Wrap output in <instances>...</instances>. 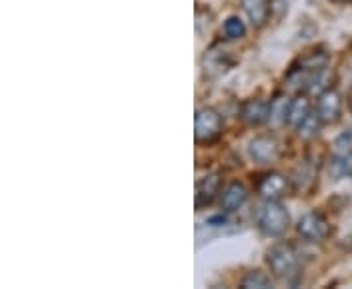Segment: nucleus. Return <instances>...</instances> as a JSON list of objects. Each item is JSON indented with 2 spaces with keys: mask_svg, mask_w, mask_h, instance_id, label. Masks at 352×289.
Returning a JSON list of instances; mask_svg holds the SVG:
<instances>
[{
  "mask_svg": "<svg viewBox=\"0 0 352 289\" xmlns=\"http://www.w3.org/2000/svg\"><path fill=\"white\" fill-rule=\"evenodd\" d=\"M266 264L270 268V274L280 279L292 284L300 277L302 262L300 254L289 242H276L266 251Z\"/></svg>",
  "mask_w": 352,
  "mask_h": 289,
  "instance_id": "f257e3e1",
  "label": "nucleus"
},
{
  "mask_svg": "<svg viewBox=\"0 0 352 289\" xmlns=\"http://www.w3.org/2000/svg\"><path fill=\"white\" fill-rule=\"evenodd\" d=\"M289 223L292 219L288 209L280 201H264V205L256 213V227L264 237H282L289 229Z\"/></svg>",
  "mask_w": 352,
  "mask_h": 289,
  "instance_id": "f03ea898",
  "label": "nucleus"
},
{
  "mask_svg": "<svg viewBox=\"0 0 352 289\" xmlns=\"http://www.w3.org/2000/svg\"><path fill=\"white\" fill-rule=\"evenodd\" d=\"M223 131L221 113L215 108H200L194 115V141L196 145H212Z\"/></svg>",
  "mask_w": 352,
  "mask_h": 289,
  "instance_id": "7ed1b4c3",
  "label": "nucleus"
},
{
  "mask_svg": "<svg viewBox=\"0 0 352 289\" xmlns=\"http://www.w3.org/2000/svg\"><path fill=\"white\" fill-rule=\"evenodd\" d=\"M296 231L307 242H325L331 235V225H329V221L323 213L307 211L300 217Z\"/></svg>",
  "mask_w": 352,
  "mask_h": 289,
  "instance_id": "20e7f679",
  "label": "nucleus"
},
{
  "mask_svg": "<svg viewBox=\"0 0 352 289\" xmlns=\"http://www.w3.org/2000/svg\"><path fill=\"white\" fill-rule=\"evenodd\" d=\"M315 112L319 115V119L323 122V126L339 124L340 117H342V96L335 89L323 90L317 98Z\"/></svg>",
  "mask_w": 352,
  "mask_h": 289,
  "instance_id": "39448f33",
  "label": "nucleus"
},
{
  "mask_svg": "<svg viewBox=\"0 0 352 289\" xmlns=\"http://www.w3.org/2000/svg\"><path fill=\"white\" fill-rule=\"evenodd\" d=\"M288 178L280 172H266L256 180V192L264 201H280L288 194Z\"/></svg>",
  "mask_w": 352,
  "mask_h": 289,
  "instance_id": "423d86ee",
  "label": "nucleus"
},
{
  "mask_svg": "<svg viewBox=\"0 0 352 289\" xmlns=\"http://www.w3.org/2000/svg\"><path fill=\"white\" fill-rule=\"evenodd\" d=\"M249 157L258 164L276 163L278 157H280L278 139L274 135H256L249 143Z\"/></svg>",
  "mask_w": 352,
  "mask_h": 289,
  "instance_id": "0eeeda50",
  "label": "nucleus"
},
{
  "mask_svg": "<svg viewBox=\"0 0 352 289\" xmlns=\"http://www.w3.org/2000/svg\"><path fill=\"white\" fill-rule=\"evenodd\" d=\"M239 117L243 124L249 127L264 126L266 122H270V102L263 98H249L241 104Z\"/></svg>",
  "mask_w": 352,
  "mask_h": 289,
  "instance_id": "6e6552de",
  "label": "nucleus"
},
{
  "mask_svg": "<svg viewBox=\"0 0 352 289\" xmlns=\"http://www.w3.org/2000/svg\"><path fill=\"white\" fill-rule=\"evenodd\" d=\"M221 194V176L208 174L196 182V209H204L212 205L214 200Z\"/></svg>",
  "mask_w": 352,
  "mask_h": 289,
  "instance_id": "1a4fd4ad",
  "label": "nucleus"
},
{
  "mask_svg": "<svg viewBox=\"0 0 352 289\" xmlns=\"http://www.w3.org/2000/svg\"><path fill=\"white\" fill-rule=\"evenodd\" d=\"M249 200V189L245 188V184L241 182H231L227 184L223 192H221V200L219 205L223 209V213H235Z\"/></svg>",
  "mask_w": 352,
  "mask_h": 289,
  "instance_id": "9d476101",
  "label": "nucleus"
},
{
  "mask_svg": "<svg viewBox=\"0 0 352 289\" xmlns=\"http://www.w3.org/2000/svg\"><path fill=\"white\" fill-rule=\"evenodd\" d=\"M243 10L254 27H263L270 16V0H243Z\"/></svg>",
  "mask_w": 352,
  "mask_h": 289,
  "instance_id": "9b49d317",
  "label": "nucleus"
},
{
  "mask_svg": "<svg viewBox=\"0 0 352 289\" xmlns=\"http://www.w3.org/2000/svg\"><path fill=\"white\" fill-rule=\"evenodd\" d=\"M231 65H233V59H229L226 51H210L204 57V71L208 76L223 75Z\"/></svg>",
  "mask_w": 352,
  "mask_h": 289,
  "instance_id": "f8f14e48",
  "label": "nucleus"
},
{
  "mask_svg": "<svg viewBox=\"0 0 352 289\" xmlns=\"http://www.w3.org/2000/svg\"><path fill=\"white\" fill-rule=\"evenodd\" d=\"M309 113H314L311 112V102H309V98H307L305 94H300L296 100H292V104H289L288 126H292L296 129Z\"/></svg>",
  "mask_w": 352,
  "mask_h": 289,
  "instance_id": "ddd939ff",
  "label": "nucleus"
},
{
  "mask_svg": "<svg viewBox=\"0 0 352 289\" xmlns=\"http://www.w3.org/2000/svg\"><path fill=\"white\" fill-rule=\"evenodd\" d=\"M289 104L292 100H288L286 96H280V94L270 102V124H274L276 127L288 124Z\"/></svg>",
  "mask_w": 352,
  "mask_h": 289,
  "instance_id": "4468645a",
  "label": "nucleus"
},
{
  "mask_svg": "<svg viewBox=\"0 0 352 289\" xmlns=\"http://www.w3.org/2000/svg\"><path fill=\"white\" fill-rule=\"evenodd\" d=\"M321 126H323V122L319 119V115L317 112L309 113L305 119H303L300 126L296 127V133H298V137L303 139V141H311L319 135V131H321Z\"/></svg>",
  "mask_w": 352,
  "mask_h": 289,
  "instance_id": "2eb2a0df",
  "label": "nucleus"
},
{
  "mask_svg": "<svg viewBox=\"0 0 352 289\" xmlns=\"http://www.w3.org/2000/svg\"><path fill=\"white\" fill-rule=\"evenodd\" d=\"M241 288L243 289H270L274 288V281L272 277L266 276L261 270H252L247 272L243 279H241Z\"/></svg>",
  "mask_w": 352,
  "mask_h": 289,
  "instance_id": "dca6fc26",
  "label": "nucleus"
},
{
  "mask_svg": "<svg viewBox=\"0 0 352 289\" xmlns=\"http://www.w3.org/2000/svg\"><path fill=\"white\" fill-rule=\"evenodd\" d=\"M331 176L335 180L352 178V152H346L342 157H335L331 161Z\"/></svg>",
  "mask_w": 352,
  "mask_h": 289,
  "instance_id": "f3484780",
  "label": "nucleus"
},
{
  "mask_svg": "<svg viewBox=\"0 0 352 289\" xmlns=\"http://www.w3.org/2000/svg\"><path fill=\"white\" fill-rule=\"evenodd\" d=\"M223 34L227 39H241L247 34V25L241 20L239 16H229L223 22Z\"/></svg>",
  "mask_w": 352,
  "mask_h": 289,
  "instance_id": "a211bd4d",
  "label": "nucleus"
}]
</instances>
